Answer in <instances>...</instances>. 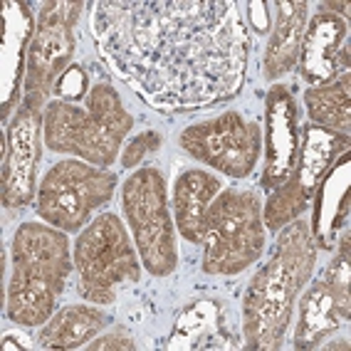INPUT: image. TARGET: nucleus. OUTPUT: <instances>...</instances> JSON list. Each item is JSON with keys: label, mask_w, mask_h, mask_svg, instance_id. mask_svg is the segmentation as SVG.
<instances>
[{"label": "nucleus", "mask_w": 351, "mask_h": 351, "mask_svg": "<svg viewBox=\"0 0 351 351\" xmlns=\"http://www.w3.org/2000/svg\"><path fill=\"white\" fill-rule=\"evenodd\" d=\"M92 32L109 67L158 112H189L243 89L250 32L228 0H101Z\"/></svg>", "instance_id": "f257e3e1"}, {"label": "nucleus", "mask_w": 351, "mask_h": 351, "mask_svg": "<svg viewBox=\"0 0 351 351\" xmlns=\"http://www.w3.org/2000/svg\"><path fill=\"white\" fill-rule=\"evenodd\" d=\"M317 263V245L304 220L280 230L272 257L247 285L243 302L245 349L275 351L282 346L295 304Z\"/></svg>", "instance_id": "f03ea898"}, {"label": "nucleus", "mask_w": 351, "mask_h": 351, "mask_svg": "<svg viewBox=\"0 0 351 351\" xmlns=\"http://www.w3.org/2000/svg\"><path fill=\"white\" fill-rule=\"evenodd\" d=\"M13 275L8 285L5 314L20 326H40L57 309L75 257L64 230L43 223H23L15 230Z\"/></svg>", "instance_id": "7ed1b4c3"}, {"label": "nucleus", "mask_w": 351, "mask_h": 351, "mask_svg": "<svg viewBox=\"0 0 351 351\" xmlns=\"http://www.w3.org/2000/svg\"><path fill=\"white\" fill-rule=\"evenodd\" d=\"M134 129V117L109 82L89 89L87 107L55 99L45 107L43 138L55 154H69L82 161L107 169L117 161L126 134Z\"/></svg>", "instance_id": "20e7f679"}, {"label": "nucleus", "mask_w": 351, "mask_h": 351, "mask_svg": "<svg viewBox=\"0 0 351 351\" xmlns=\"http://www.w3.org/2000/svg\"><path fill=\"white\" fill-rule=\"evenodd\" d=\"M206 275L230 277L247 270L265 250V223L260 195L228 189L215 195L206 223Z\"/></svg>", "instance_id": "39448f33"}, {"label": "nucleus", "mask_w": 351, "mask_h": 351, "mask_svg": "<svg viewBox=\"0 0 351 351\" xmlns=\"http://www.w3.org/2000/svg\"><path fill=\"white\" fill-rule=\"evenodd\" d=\"M72 257L80 272V292L92 304H114L117 289L141 277L132 235L114 213L97 215L80 232Z\"/></svg>", "instance_id": "423d86ee"}, {"label": "nucleus", "mask_w": 351, "mask_h": 351, "mask_svg": "<svg viewBox=\"0 0 351 351\" xmlns=\"http://www.w3.org/2000/svg\"><path fill=\"white\" fill-rule=\"evenodd\" d=\"M121 206L138 257L149 275L169 277L178 265V247L161 171L156 166L134 171L121 189Z\"/></svg>", "instance_id": "0eeeda50"}, {"label": "nucleus", "mask_w": 351, "mask_h": 351, "mask_svg": "<svg viewBox=\"0 0 351 351\" xmlns=\"http://www.w3.org/2000/svg\"><path fill=\"white\" fill-rule=\"evenodd\" d=\"M117 173L104 171L95 163L67 158L57 161L38 189V215L47 226L64 232L84 228L92 213L114 195Z\"/></svg>", "instance_id": "6e6552de"}, {"label": "nucleus", "mask_w": 351, "mask_h": 351, "mask_svg": "<svg viewBox=\"0 0 351 351\" xmlns=\"http://www.w3.org/2000/svg\"><path fill=\"white\" fill-rule=\"evenodd\" d=\"M84 3L52 0L40 10L38 27L32 32L25 67V101L27 107L43 109L47 97L55 92L60 77L72 67L77 40L75 25L80 20Z\"/></svg>", "instance_id": "1a4fd4ad"}, {"label": "nucleus", "mask_w": 351, "mask_h": 351, "mask_svg": "<svg viewBox=\"0 0 351 351\" xmlns=\"http://www.w3.org/2000/svg\"><path fill=\"white\" fill-rule=\"evenodd\" d=\"M181 149L195 161L206 163L230 178H245L263 156V129L243 114L226 112L210 121L183 129L178 136Z\"/></svg>", "instance_id": "9d476101"}, {"label": "nucleus", "mask_w": 351, "mask_h": 351, "mask_svg": "<svg viewBox=\"0 0 351 351\" xmlns=\"http://www.w3.org/2000/svg\"><path fill=\"white\" fill-rule=\"evenodd\" d=\"M351 260L349 235H341L339 252L312 287L300 295V319L295 326L297 349H314L329 334L349 322L351 314Z\"/></svg>", "instance_id": "9b49d317"}, {"label": "nucleus", "mask_w": 351, "mask_h": 351, "mask_svg": "<svg viewBox=\"0 0 351 351\" xmlns=\"http://www.w3.org/2000/svg\"><path fill=\"white\" fill-rule=\"evenodd\" d=\"M43 114L23 107L15 112L5 136V161H3V203L20 208L38 195V166L43 156Z\"/></svg>", "instance_id": "f8f14e48"}, {"label": "nucleus", "mask_w": 351, "mask_h": 351, "mask_svg": "<svg viewBox=\"0 0 351 351\" xmlns=\"http://www.w3.org/2000/svg\"><path fill=\"white\" fill-rule=\"evenodd\" d=\"M300 126H297V107L292 99V92L282 84L267 92L265 101V171L263 183L265 189H277L292 173L300 156Z\"/></svg>", "instance_id": "ddd939ff"}, {"label": "nucleus", "mask_w": 351, "mask_h": 351, "mask_svg": "<svg viewBox=\"0 0 351 351\" xmlns=\"http://www.w3.org/2000/svg\"><path fill=\"white\" fill-rule=\"evenodd\" d=\"M349 47H346V20L322 10L312 18L304 35H302L297 67L300 75L312 84L349 72Z\"/></svg>", "instance_id": "4468645a"}, {"label": "nucleus", "mask_w": 351, "mask_h": 351, "mask_svg": "<svg viewBox=\"0 0 351 351\" xmlns=\"http://www.w3.org/2000/svg\"><path fill=\"white\" fill-rule=\"evenodd\" d=\"M346 151H349V136L334 134L329 129H322V126H309V129H304V144H302L295 169L285 183L300 198L312 203L326 171L332 169L337 158L344 156Z\"/></svg>", "instance_id": "2eb2a0df"}, {"label": "nucleus", "mask_w": 351, "mask_h": 351, "mask_svg": "<svg viewBox=\"0 0 351 351\" xmlns=\"http://www.w3.org/2000/svg\"><path fill=\"white\" fill-rule=\"evenodd\" d=\"M220 193V181L213 173L198 169L183 171L173 186V215L176 228L189 243L206 240L208 208Z\"/></svg>", "instance_id": "dca6fc26"}, {"label": "nucleus", "mask_w": 351, "mask_h": 351, "mask_svg": "<svg viewBox=\"0 0 351 351\" xmlns=\"http://www.w3.org/2000/svg\"><path fill=\"white\" fill-rule=\"evenodd\" d=\"M314 243L322 250H334L339 228L349 220V154L339 156L337 163L326 171L319 189L314 193Z\"/></svg>", "instance_id": "f3484780"}, {"label": "nucleus", "mask_w": 351, "mask_h": 351, "mask_svg": "<svg viewBox=\"0 0 351 351\" xmlns=\"http://www.w3.org/2000/svg\"><path fill=\"white\" fill-rule=\"evenodd\" d=\"M5 38H3V117L18 99L20 80L25 77L27 50L32 43V15L27 3H5Z\"/></svg>", "instance_id": "a211bd4d"}, {"label": "nucleus", "mask_w": 351, "mask_h": 351, "mask_svg": "<svg viewBox=\"0 0 351 351\" xmlns=\"http://www.w3.org/2000/svg\"><path fill=\"white\" fill-rule=\"evenodd\" d=\"M277 18L272 27L270 43L265 50L263 69L267 80L287 75L297 67V55H300L302 35L307 30L309 20V5L304 0L297 3H275Z\"/></svg>", "instance_id": "6ab92c4d"}, {"label": "nucleus", "mask_w": 351, "mask_h": 351, "mask_svg": "<svg viewBox=\"0 0 351 351\" xmlns=\"http://www.w3.org/2000/svg\"><path fill=\"white\" fill-rule=\"evenodd\" d=\"M107 324L109 317L97 307L69 304L45 322L43 332H40V346L62 351L80 349V346H87L89 339L97 337Z\"/></svg>", "instance_id": "aec40b11"}, {"label": "nucleus", "mask_w": 351, "mask_h": 351, "mask_svg": "<svg viewBox=\"0 0 351 351\" xmlns=\"http://www.w3.org/2000/svg\"><path fill=\"white\" fill-rule=\"evenodd\" d=\"M309 119L322 129L349 136L351 134V75L334 77L322 84H314L304 92Z\"/></svg>", "instance_id": "412c9836"}, {"label": "nucleus", "mask_w": 351, "mask_h": 351, "mask_svg": "<svg viewBox=\"0 0 351 351\" xmlns=\"http://www.w3.org/2000/svg\"><path fill=\"white\" fill-rule=\"evenodd\" d=\"M89 89H92V87H89L84 69H82L80 64H72V67H69L67 72L60 77L55 92L62 101H77V104H80L82 97L89 95Z\"/></svg>", "instance_id": "4be33fe9"}, {"label": "nucleus", "mask_w": 351, "mask_h": 351, "mask_svg": "<svg viewBox=\"0 0 351 351\" xmlns=\"http://www.w3.org/2000/svg\"><path fill=\"white\" fill-rule=\"evenodd\" d=\"M158 146H161V134H158V132L138 134L132 144L126 146L124 154H121V166H124V169H134V166H136V163L141 161L146 154L156 151Z\"/></svg>", "instance_id": "5701e85b"}, {"label": "nucleus", "mask_w": 351, "mask_h": 351, "mask_svg": "<svg viewBox=\"0 0 351 351\" xmlns=\"http://www.w3.org/2000/svg\"><path fill=\"white\" fill-rule=\"evenodd\" d=\"M87 349L89 351H134L136 349V341H134L124 329H119V332L97 337L95 341H89Z\"/></svg>", "instance_id": "b1692460"}, {"label": "nucleus", "mask_w": 351, "mask_h": 351, "mask_svg": "<svg viewBox=\"0 0 351 351\" xmlns=\"http://www.w3.org/2000/svg\"><path fill=\"white\" fill-rule=\"evenodd\" d=\"M322 10H329V13L339 15V18H346V15H349V5H346V3H324Z\"/></svg>", "instance_id": "393cba45"}, {"label": "nucleus", "mask_w": 351, "mask_h": 351, "mask_svg": "<svg viewBox=\"0 0 351 351\" xmlns=\"http://www.w3.org/2000/svg\"><path fill=\"white\" fill-rule=\"evenodd\" d=\"M3 349H27V344H25V341H20V339L5 337V339H3Z\"/></svg>", "instance_id": "a878e982"}, {"label": "nucleus", "mask_w": 351, "mask_h": 351, "mask_svg": "<svg viewBox=\"0 0 351 351\" xmlns=\"http://www.w3.org/2000/svg\"><path fill=\"white\" fill-rule=\"evenodd\" d=\"M326 349H349V341H346V339H344V341H332V344H326Z\"/></svg>", "instance_id": "bb28decb"}]
</instances>
